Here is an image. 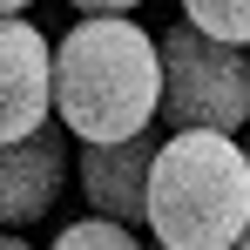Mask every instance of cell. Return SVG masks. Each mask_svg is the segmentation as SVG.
I'll use <instances>...</instances> for the list:
<instances>
[{
    "label": "cell",
    "instance_id": "11",
    "mask_svg": "<svg viewBox=\"0 0 250 250\" xmlns=\"http://www.w3.org/2000/svg\"><path fill=\"white\" fill-rule=\"evenodd\" d=\"M0 250H34L27 237H14V230H0Z\"/></svg>",
    "mask_w": 250,
    "mask_h": 250
},
{
    "label": "cell",
    "instance_id": "5",
    "mask_svg": "<svg viewBox=\"0 0 250 250\" xmlns=\"http://www.w3.org/2000/svg\"><path fill=\"white\" fill-rule=\"evenodd\" d=\"M54 122V41L27 14L0 21V142H27Z\"/></svg>",
    "mask_w": 250,
    "mask_h": 250
},
{
    "label": "cell",
    "instance_id": "12",
    "mask_svg": "<svg viewBox=\"0 0 250 250\" xmlns=\"http://www.w3.org/2000/svg\"><path fill=\"white\" fill-rule=\"evenodd\" d=\"M244 156H250V135H244Z\"/></svg>",
    "mask_w": 250,
    "mask_h": 250
},
{
    "label": "cell",
    "instance_id": "10",
    "mask_svg": "<svg viewBox=\"0 0 250 250\" xmlns=\"http://www.w3.org/2000/svg\"><path fill=\"white\" fill-rule=\"evenodd\" d=\"M34 0H0V21H14V14H27Z\"/></svg>",
    "mask_w": 250,
    "mask_h": 250
},
{
    "label": "cell",
    "instance_id": "2",
    "mask_svg": "<svg viewBox=\"0 0 250 250\" xmlns=\"http://www.w3.org/2000/svg\"><path fill=\"white\" fill-rule=\"evenodd\" d=\"M149 230L156 250H237L250 237V156L237 135H163L149 169Z\"/></svg>",
    "mask_w": 250,
    "mask_h": 250
},
{
    "label": "cell",
    "instance_id": "9",
    "mask_svg": "<svg viewBox=\"0 0 250 250\" xmlns=\"http://www.w3.org/2000/svg\"><path fill=\"white\" fill-rule=\"evenodd\" d=\"M82 21H135V7L142 0H68Z\"/></svg>",
    "mask_w": 250,
    "mask_h": 250
},
{
    "label": "cell",
    "instance_id": "7",
    "mask_svg": "<svg viewBox=\"0 0 250 250\" xmlns=\"http://www.w3.org/2000/svg\"><path fill=\"white\" fill-rule=\"evenodd\" d=\"M183 21L223 47H250V0H183Z\"/></svg>",
    "mask_w": 250,
    "mask_h": 250
},
{
    "label": "cell",
    "instance_id": "1",
    "mask_svg": "<svg viewBox=\"0 0 250 250\" xmlns=\"http://www.w3.org/2000/svg\"><path fill=\"white\" fill-rule=\"evenodd\" d=\"M54 122L75 149L135 142L163 122V47L135 21H75L54 41Z\"/></svg>",
    "mask_w": 250,
    "mask_h": 250
},
{
    "label": "cell",
    "instance_id": "13",
    "mask_svg": "<svg viewBox=\"0 0 250 250\" xmlns=\"http://www.w3.org/2000/svg\"><path fill=\"white\" fill-rule=\"evenodd\" d=\"M237 250H250V237H244V244H237Z\"/></svg>",
    "mask_w": 250,
    "mask_h": 250
},
{
    "label": "cell",
    "instance_id": "4",
    "mask_svg": "<svg viewBox=\"0 0 250 250\" xmlns=\"http://www.w3.org/2000/svg\"><path fill=\"white\" fill-rule=\"evenodd\" d=\"M68 176H75V135L61 122H47L27 142H0V230L27 237L41 216H54Z\"/></svg>",
    "mask_w": 250,
    "mask_h": 250
},
{
    "label": "cell",
    "instance_id": "8",
    "mask_svg": "<svg viewBox=\"0 0 250 250\" xmlns=\"http://www.w3.org/2000/svg\"><path fill=\"white\" fill-rule=\"evenodd\" d=\"M47 250H149V244H142L135 230H122V223H102V216H75V223H68V230H61V237H54Z\"/></svg>",
    "mask_w": 250,
    "mask_h": 250
},
{
    "label": "cell",
    "instance_id": "6",
    "mask_svg": "<svg viewBox=\"0 0 250 250\" xmlns=\"http://www.w3.org/2000/svg\"><path fill=\"white\" fill-rule=\"evenodd\" d=\"M163 135H135V142H108V149H75V176H82V196L102 223H149V169H156Z\"/></svg>",
    "mask_w": 250,
    "mask_h": 250
},
{
    "label": "cell",
    "instance_id": "3",
    "mask_svg": "<svg viewBox=\"0 0 250 250\" xmlns=\"http://www.w3.org/2000/svg\"><path fill=\"white\" fill-rule=\"evenodd\" d=\"M163 47V128H209V135H237L250 128V54L196 34L189 21H176L156 34Z\"/></svg>",
    "mask_w": 250,
    "mask_h": 250
}]
</instances>
